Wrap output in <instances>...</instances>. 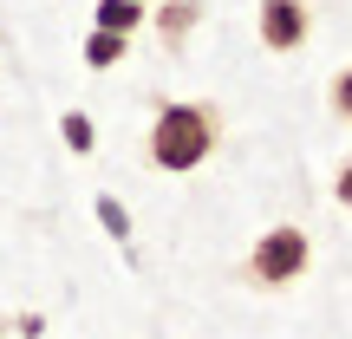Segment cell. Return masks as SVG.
Returning a JSON list of instances; mask_svg holds the SVG:
<instances>
[{
  "mask_svg": "<svg viewBox=\"0 0 352 339\" xmlns=\"http://www.w3.org/2000/svg\"><path fill=\"white\" fill-rule=\"evenodd\" d=\"M215 138H222V111L215 105H164L151 124V164L170 176H189L196 164H209Z\"/></svg>",
  "mask_w": 352,
  "mask_h": 339,
  "instance_id": "cell-1",
  "label": "cell"
},
{
  "mask_svg": "<svg viewBox=\"0 0 352 339\" xmlns=\"http://www.w3.org/2000/svg\"><path fill=\"white\" fill-rule=\"evenodd\" d=\"M307 228H294V222H280V228H267L261 241H254V254H248V274L261 281V287H287V281H300L307 274Z\"/></svg>",
  "mask_w": 352,
  "mask_h": 339,
  "instance_id": "cell-2",
  "label": "cell"
},
{
  "mask_svg": "<svg viewBox=\"0 0 352 339\" xmlns=\"http://www.w3.org/2000/svg\"><path fill=\"white\" fill-rule=\"evenodd\" d=\"M307 33H314V13H307V0H261V46H267V52H294V46H307Z\"/></svg>",
  "mask_w": 352,
  "mask_h": 339,
  "instance_id": "cell-3",
  "label": "cell"
},
{
  "mask_svg": "<svg viewBox=\"0 0 352 339\" xmlns=\"http://www.w3.org/2000/svg\"><path fill=\"white\" fill-rule=\"evenodd\" d=\"M151 20V13H144V0H98V13H91V26H104V33H138V26Z\"/></svg>",
  "mask_w": 352,
  "mask_h": 339,
  "instance_id": "cell-4",
  "label": "cell"
},
{
  "mask_svg": "<svg viewBox=\"0 0 352 339\" xmlns=\"http://www.w3.org/2000/svg\"><path fill=\"white\" fill-rule=\"evenodd\" d=\"M189 26H196V0H170V7L157 13V33H164V46H183Z\"/></svg>",
  "mask_w": 352,
  "mask_h": 339,
  "instance_id": "cell-5",
  "label": "cell"
},
{
  "mask_svg": "<svg viewBox=\"0 0 352 339\" xmlns=\"http://www.w3.org/2000/svg\"><path fill=\"white\" fill-rule=\"evenodd\" d=\"M124 52H131L124 33H104V26H91V33H85V65H118Z\"/></svg>",
  "mask_w": 352,
  "mask_h": 339,
  "instance_id": "cell-6",
  "label": "cell"
},
{
  "mask_svg": "<svg viewBox=\"0 0 352 339\" xmlns=\"http://www.w3.org/2000/svg\"><path fill=\"white\" fill-rule=\"evenodd\" d=\"M59 124H65V144H72V151H91V144H98V131H91L85 111H65Z\"/></svg>",
  "mask_w": 352,
  "mask_h": 339,
  "instance_id": "cell-7",
  "label": "cell"
},
{
  "mask_svg": "<svg viewBox=\"0 0 352 339\" xmlns=\"http://www.w3.org/2000/svg\"><path fill=\"white\" fill-rule=\"evenodd\" d=\"M98 222H104V228H111V235H118V241H124V235H131V215H124V202H118V196H98Z\"/></svg>",
  "mask_w": 352,
  "mask_h": 339,
  "instance_id": "cell-8",
  "label": "cell"
},
{
  "mask_svg": "<svg viewBox=\"0 0 352 339\" xmlns=\"http://www.w3.org/2000/svg\"><path fill=\"white\" fill-rule=\"evenodd\" d=\"M333 111H340L346 124H352V65H346L340 78H333Z\"/></svg>",
  "mask_w": 352,
  "mask_h": 339,
  "instance_id": "cell-9",
  "label": "cell"
},
{
  "mask_svg": "<svg viewBox=\"0 0 352 339\" xmlns=\"http://www.w3.org/2000/svg\"><path fill=\"white\" fill-rule=\"evenodd\" d=\"M333 196H340V209H352V164H340V176H333Z\"/></svg>",
  "mask_w": 352,
  "mask_h": 339,
  "instance_id": "cell-10",
  "label": "cell"
}]
</instances>
